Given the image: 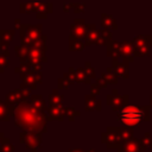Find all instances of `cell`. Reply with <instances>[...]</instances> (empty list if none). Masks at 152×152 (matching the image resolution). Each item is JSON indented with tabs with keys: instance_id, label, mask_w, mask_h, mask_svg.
<instances>
[{
	"instance_id": "cell-1",
	"label": "cell",
	"mask_w": 152,
	"mask_h": 152,
	"mask_svg": "<svg viewBox=\"0 0 152 152\" xmlns=\"http://www.w3.org/2000/svg\"><path fill=\"white\" fill-rule=\"evenodd\" d=\"M17 125L25 129H42L45 128V120L43 113L24 100L15 112Z\"/></svg>"
},
{
	"instance_id": "cell-2",
	"label": "cell",
	"mask_w": 152,
	"mask_h": 152,
	"mask_svg": "<svg viewBox=\"0 0 152 152\" xmlns=\"http://www.w3.org/2000/svg\"><path fill=\"white\" fill-rule=\"evenodd\" d=\"M118 119L126 126L139 125L144 120H148V107L126 106L118 113Z\"/></svg>"
},
{
	"instance_id": "cell-3",
	"label": "cell",
	"mask_w": 152,
	"mask_h": 152,
	"mask_svg": "<svg viewBox=\"0 0 152 152\" xmlns=\"http://www.w3.org/2000/svg\"><path fill=\"white\" fill-rule=\"evenodd\" d=\"M40 38V26H30V25H26V26H23V30H21V40H23V44L25 45H28L33 42H39L42 40Z\"/></svg>"
},
{
	"instance_id": "cell-4",
	"label": "cell",
	"mask_w": 152,
	"mask_h": 152,
	"mask_svg": "<svg viewBox=\"0 0 152 152\" xmlns=\"http://www.w3.org/2000/svg\"><path fill=\"white\" fill-rule=\"evenodd\" d=\"M134 50H135V53L139 55V56H144V55H147L148 53V50H150V40L147 37H144V36H139L134 39Z\"/></svg>"
},
{
	"instance_id": "cell-5",
	"label": "cell",
	"mask_w": 152,
	"mask_h": 152,
	"mask_svg": "<svg viewBox=\"0 0 152 152\" xmlns=\"http://www.w3.org/2000/svg\"><path fill=\"white\" fill-rule=\"evenodd\" d=\"M21 142H25L27 148H32L33 152H36L37 147L39 146L40 139L38 134H27V133H21Z\"/></svg>"
},
{
	"instance_id": "cell-6",
	"label": "cell",
	"mask_w": 152,
	"mask_h": 152,
	"mask_svg": "<svg viewBox=\"0 0 152 152\" xmlns=\"http://www.w3.org/2000/svg\"><path fill=\"white\" fill-rule=\"evenodd\" d=\"M40 74H36L34 71L33 72H26V74H23V80H24V84L30 87V88H36V84L40 82Z\"/></svg>"
},
{
	"instance_id": "cell-7",
	"label": "cell",
	"mask_w": 152,
	"mask_h": 152,
	"mask_svg": "<svg viewBox=\"0 0 152 152\" xmlns=\"http://www.w3.org/2000/svg\"><path fill=\"white\" fill-rule=\"evenodd\" d=\"M25 94H28V91L27 90H14V91H11L7 95V102L11 103V106L17 104L19 101H21L26 96Z\"/></svg>"
},
{
	"instance_id": "cell-8",
	"label": "cell",
	"mask_w": 152,
	"mask_h": 152,
	"mask_svg": "<svg viewBox=\"0 0 152 152\" xmlns=\"http://www.w3.org/2000/svg\"><path fill=\"white\" fill-rule=\"evenodd\" d=\"M88 44H103V38L101 36V33L95 28V26L93 25V28H90V31L88 32Z\"/></svg>"
},
{
	"instance_id": "cell-9",
	"label": "cell",
	"mask_w": 152,
	"mask_h": 152,
	"mask_svg": "<svg viewBox=\"0 0 152 152\" xmlns=\"http://www.w3.org/2000/svg\"><path fill=\"white\" fill-rule=\"evenodd\" d=\"M113 69L115 70L116 76H120L122 78L128 77V66L125 63H118L116 59L113 61Z\"/></svg>"
},
{
	"instance_id": "cell-10",
	"label": "cell",
	"mask_w": 152,
	"mask_h": 152,
	"mask_svg": "<svg viewBox=\"0 0 152 152\" xmlns=\"http://www.w3.org/2000/svg\"><path fill=\"white\" fill-rule=\"evenodd\" d=\"M125 99H127V97L126 96H118V95H108L107 102H108V104L112 106L113 109H116L118 107L125 104Z\"/></svg>"
},
{
	"instance_id": "cell-11",
	"label": "cell",
	"mask_w": 152,
	"mask_h": 152,
	"mask_svg": "<svg viewBox=\"0 0 152 152\" xmlns=\"http://www.w3.org/2000/svg\"><path fill=\"white\" fill-rule=\"evenodd\" d=\"M140 144H141V141L139 142L137 140H131V141H128L125 145L124 151L125 152H142L144 150L142 148H139V147H144V146H141Z\"/></svg>"
},
{
	"instance_id": "cell-12",
	"label": "cell",
	"mask_w": 152,
	"mask_h": 152,
	"mask_svg": "<svg viewBox=\"0 0 152 152\" xmlns=\"http://www.w3.org/2000/svg\"><path fill=\"white\" fill-rule=\"evenodd\" d=\"M133 50H134V46L131 42H124L120 44V53L124 57H132Z\"/></svg>"
},
{
	"instance_id": "cell-13",
	"label": "cell",
	"mask_w": 152,
	"mask_h": 152,
	"mask_svg": "<svg viewBox=\"0 0 152 152\" xmlns=\"http://www.w3.org/2000/svg\"><path fill=\"white\" fill-rule=\"evenodd\" d=\"M101 24H102V27H103V28H113V30L116 28L115 20L113 19V17H110V15H108V14H102Z\"/></svg>"
},
{
	"instance_id": "cell-14",
	"label": "cell",
	"mask_w": 152,
	"mask_h": 152,
	"mask_svg": "<svg viewBox=\"0 0 152 152\" xmlns=\"http://www.w3.org/2000/svg\"><path fill=\"white\" fill-rule=\"evenodd\" d=\"M65 110H66V109H63V108H61L59 106H52V107L49 109L51 118H52V119H56V120H62V119H63V114H64Z\"/></svg>"
},
{
	"instance_id": "cell-15",
	"label": "cell",
	"mask_w": 152,
	"mask_h": 152,
	"mask_svg": "<svg viewBox=\"0 0 152 152\" xmlns=\"http://www.w3.org/2000/svg\"><path fill=\"white\" fill-rule=\"evenodd\" d=\"M86 107H87V109L89 110V109H100L101 108V103H100V101H97V100H95L94 99V96H87V99H86Z\"/></svg>"
},
{
	"instance_id": "cell-16",
	"label": "cell",
	"mask_w": 152,
	"mask_h": 152,
	"mask_svg": "<svg viewBox=\"0 0 152 152\" xmlns=\"http://www.w3.org/2000/svg\"><path fill=\"white\" fill-rule=\"evenodd\" d=\"M31 103H32V106H33L36 109H38V110L45 108V102H44V100H43L39 95H34V96H32Z\"/></svg>"
},
{
	"instance_id": "cell-17",
	"label": "cell",
	"mask_w": 152,
	"mask_h": 152,
	"mask_svg": "<svg viewBox=\"0 0 152 152\" xmlns=\"http://www.w3.org/2000/svg\"><path fill=\"white\" fill-rule=\"evenodd\" d=\"M50 101L53 106H59L63 101V96L59 95L57 91H53V94H51V96H50Z\"/></svg>"
},
{
	"instance_id": "cell-18",
	"label": "cell",
	"mask_w": 152,
	"mask_h": 152,
	"mask_svg": "<svg viewBox=\"0 0 152 152\" xmlns=\"http://www.w3.org/2000/svg\"><path fill=\"white\" fill-rule=\"evenodd\" d=\"M0 36L2 40H6V43L8 44V42H11L14 38V31H0Z\"/></svg>"
},
{
	"instance_id": "cell-19",
	"label": "cell",
	"mask_w": 152,
	"mask_h": 152,
	"mask_svg": "<svg viewBox=\"0 0 152 152\" xmlns=\"http://www.w3.org/2000/svg\"><path fill=\"white\" fill-rule=\"evenodd\" d=\"M82 49H83V44L81 43V40H72V43H70V50L80 51Z\"/></svg>"
},
{
	"instance_id": "cell-20",
	"label": "cell",
	"mask_w": 152,
	"mask_h": 152,
	"mask_svg": "<svg viewBox=\"0 0 152 152\" xmlns=\"http://www.w3.org/2000/svg\"><path fill=\"white\" fill-rule=\"evenodd\" d=\"M0 120H8V116H7V110H6V107L2 104V102L0 101Z\"/></svg>"
},
{
	"instance_id": "cell-21",
	"label": "cell",
	"mask_w": 152,
	"mask_h": 152,
	"mask_svg": "<svg viewBox=\"0 0 152 152\" xmlns=\"http://www.w3.org/2000/svg\"><path fill=\"white\" fill-rule=\"evenodd\" d=\"M7 58L5 56H0V66H6L7 65Z\"/></svg>"
},
{
	"instance_id": "cell-22",
	"label": "cell",
	"mask_w": 152,
	"mask_h": 152,
	"mask_svg": "<svg viewBox=\"0 0 152 152\" xmlns=\"http://www.w3.org/2000/svg\"><path fill=\"white\" fill-rule=\"evenodd\" d=\"M71 152H83V151H80V150H74V151H71Z\"/></svg>"
},
{
	"instance_id": "cell-23",
	"label": "cell",
	"mask_w": 152,
	"mask_h": 152,
	"mask_svg": "<svg viewBox=\"0 0 152 152\" xmlns=\"http://www.w3.org/2000/svg\"><path fill=\"white\" fill-rule=\"evenodd\" d=\"M151 106H152V96H151Z\"/></svg>"
}]
</instances>
